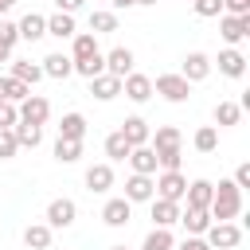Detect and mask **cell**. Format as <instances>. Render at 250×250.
I'll list each match as a JSON object with an SVG mask.
<instances>
[{
	"mask_svg": "<svg viewBox=\"0 0 250 250\" xmlns=\"http://www.w3.org/2000/svg\"><path fill=\"white\" fill-rule=\"evenodd\" d=\"M20 121V113H16V102H4L0 98V129H12Z\"/></svg>",
	"mask_w": 250,
	"mask_h": 250,
	"instance_id": "obj_40",
	"label": "cell"
},
{
	"mask_svg": "<svg viewBox=\"0 0 250 250\" xmlns=\"http://www.w3.org/2000/svg\"><path fill=\"white\" fill-rule=\"evenodd\" d=\"M121 137L137 148V145H148L152 129H148V121H145V117H125V121H121Z\"/></svg>",
	"mask_w": 250,
	"mask_h": 250,
	"instance_id": "obj_19",
	"label": "cell"
},
{
	"mask_svg": "<svg viewBox=\"0 0 250 250\" xmlns=\"http://www.w3.org/2000/svg\"><path fill=\"white\" fill-rule=\"evenodd\" d=\"M121 94H125L129 102H137V105H141V102H148V98H152V78H148V74L129 70V74L121 78Z\"/></svg>",
	"mask_w": 250,
	"mask_h": 250,
	"instance_id": "obj_8",
	"label": "cell"
},
{
	"mask_svg": "<svg viewBox=\"0 0 250 250\" xmlns=\"http://www.w3.org/2000/svg\"><path fill=\"white\" fill-rule=\"evenodd\" d=\"M152 90H156L160 98H168V102H188V94H191V82H188V78L176 70V74H156Z\"/></svg>",
	"mask_w": 250,
	"mask_h": 250,
	"instance_id": "obj_3",
	"label": "cell"
},
{
	"mask_svg": "<svg viewBox=\"0 0 250 250\" xmlns=\"http://www.w3.org/2000/svg\"><path fill=\"white\" fill-rule=\"evenodd\" d=\"M86 188L90 191H109L113 188V168L109 164H90L86 168Z\"/></svg>",
	"mask_w": 250,
	"mask_h": 250,
	"instance_id": "obj_23",
	"label": "cell"
},
{
	"mask_svg": "<svg viewBox=\"0 0 250 250\" xmlns=\"http://www.w3.org/2000/svg\"><path fill=\"white\" fill-rule=\"evenodd\" d=\"M90 55H98V35L94 31H74L70 35V62H82Z\"/></svg>",
	"mask_w": 250,
	"mask_h": 250,
	"instance_id": "obj_13",
	"label": "cell"
},
{
	"mask_svg": "<svg viewBox=\"0 0 250 250\" xmlns=\"http://www.w3.org/2000/svg\"><path fill=\"white\" fill-rule=\"evenodd\" d=\"M125 160L133 164V172H141V176H156V152H152L148 145L129 148V156H125Z\"/></svg>",
	"mask_w": 250,
	"mask_h": 250,
	"instance_id": "obj_20",
	"label": "cell"
},
{
	"mask_svg": "<svg viewBox=\"0 0 250 250\" xmlns=\"http://www.w3.org/2000/svg\"><path fill=\"white\" fill-rule=\"evenodd\" d=\"M234 188H250V164H238L234 168Z\"/></svg>",
	"mask_w": 250,
	"mask_h": 250,
	"instance_id": "obj_44",
	"label": "cell"
},
{
	"mask_svg": "<svg viewBox=\"0 0 250 250\" xmlns=\"http://www.w3.org/2000/svg\"><path fill=\"white\" fill-rule=\"evenodd\" d=\"M102 70H105L102 51H98V55H90V59H82V62H74V74H82V78H94V74H102Z\"/></svg>",
	"mask_w": 250,
	"mask_h": 250,
	"instance_id": "obj_37",
	"label": "cell"
},
{
	"mask_svg": "<svg viewBox=\"0 0 250 250\" xmlns=\"http://www.w3.org/2000/svg\"><path fill=\"white\" fill-rule=\"evenodd\" d=\"M102 59H105V74H113V78H125V74L133 70V62H137L129 47H113V51L102 55Z\"/></svg>",
	"mask_w": 250,
	"mask_h": 250,
	"instance_id": "obj_9",
	"label": "cell"
},
{
	"mask_svg": "<svg viewBox=\"0 0 250 250\" xmlns=\"http://www.w3.org/2000/svg\"><path fill=\"white\" fill-rule=\"evenodd\" d=\"M156 191H152V176H141V172H133L129 180H125V199L129 203H148Z\"/></svg>",
	"mask_w": 250,
	"mask_h": 250,
	"instance_id": "obj_11",
	"label": "cell"
},
{
	"mask_svg": "<svg viewBox=\"0 0 250 250\" xmlns=\"http://www.w3.org/2000/svg\"><path fill=\"white\" fill-rule=\"evenodd\" d=\"M191 145H195L199 152H215V148H219V129H215V125H203V129L191 137Z\"/></svg>",
	"mask_w": 250,
	"mask_h": 250,
	"instance_id": "obj_35",
	"label": "cell"
},
{
	"mask_svg": "<svg viewBox=\"0 0 250 250\" xmlns=\"http://www.w3.org/2000/svg\"><path fill=\"white\" fill-rule=\"evenodd\" d=\"M109 8H113V12H121V8H137V0H109Z\"/></svg>",
	"mask_w": 250,
	"mask_h": 250,
	"instance_id": "obj_46",
	"label": "cell"
},
{
	"mask_svg": "<svg viewBox=\"0 0 250 250\" xmlns=\"http://www.w3.org/2000/svg\"><path fill=\"white\" fill-rule=\"evenodd\" d=\"M148 203H152V223H156V227H172V223H180V203H176V199H160V195H152Z\"/></svg>",
	"mask_w": 250,
	"mask_h": 250,
	"instance_id": "obj_17",
	"label": "cell"
},
{
	"mask_svg": "<svg viewBox=\"0 0 250 250\" xmlns=\"http://www.w3.org/2000/svg\"><path fill=\"white\" fill-rule=\"evenodd\" d=\"M27 94H31V86H27V82H20V78L4 74V102H16V105H20Z\"/></svg>",
	"mask_w": 250,
	"mask_h": 250,
	"instance_id": "obj_34",
	"label": "cell"
},
{
	"mask_svg": "<svg viewBox=\"0 0 250 250\" xmlns=\"http://www.w3.org/2000/svg\"><path fill=\"white\" fill-rule=\"evenodd\" d=\"M238 117H242V105L238 102H219L215 105V125L230 129V125H238Z\"/></svg>",
	"mask_w": 250,
	"mask_h": 250,
	"instance_id": "obj_31",
	"label": "cell"
},
{
	"mask_svg": "<svg viewBox=\"0 0 250 250\" xmlns=\"http://www.w3.org/2000/svg\"><path fill=\"white\" fill-rule=\"evenodd\" d=\"M129 219H133V203H129L125 195H121V199H109V203L102 207V223H105V227H125Z\"/></svg>",
	"mask_w": 250,
	"mask_h": 250,
	"instance_id": "obj_12",
	"label": "cell"
},
{
	"mask_svg": "<svg viewBox=\"0 0 250 250\" xmlns=\"http://www.w3.org/2000/svg\"><path fill=\"white\" fill-rule=\"evenodd\" d=\"M55 4H59V12H70V16H74V12H78L86 0H55Z\"/></svg>",
	"mask_w": 250,
	"mask_h": 250,
	"instance_id": "obj_45",
	"label": "cell"
},
{
	"mask_svg": "<svg viewBox=\"0 0 250 250\" xmlns=\"http://www.w3.org/2000/svg\"><path fill=\"white\" fill-rule=\"evenodd\" d=\"M78 156H82V141H66V137L55 141V160L59 164H74Z\"/></svg>",
	"mask_w": 250,
	"mask_h": 250,
	"instance_id": "obj_32",
	"label": "cell"
},
{
	"mask_svg": "<svg viewBox=\"0 0 250 250\" xmlns=\"http://www.w3.org/2000/svg\"><path fill=\"white\" fill-rule=\"evenodd\" d=\"M129 148H133V145L121 137V129L105 137V156H109V160H125V156H129Z\"/></svg>",
	"mask_w": 250,
	"mask_h": 250,
	"instance_id": "obj_36",
	"label": "cell"
},
{
	"mask_svg": "<svg viewBox=\"0 0 250 250\" xmlns=\"http://www.w3.org/2000/svg\"><path fill=\"white\" fill-rule=\"evenodd\" d=\"M59 137H66V141H82L86 137V117L74 109V113H62V121H59Z\"/></svg>",
	"mask_w": 250,
	"mask_h": 250,
	"instance_id": "obj_25",
	"label": "cell"
},
{
	"mask_svg": "<svg viewBox=\"0 0 250 250\" xmlns=\"http://www.w3.org/2000/svg\"><path fill=\"white\" fill-rule=\"evenodd\" d=\"M219 74H227V78H242V74H246V55H242L238 47L219 51Z\"/></svg>",
	"mask_w": 250,
	"mask_h": 250,
	"instance_id": "obj_14",
	"label": "cell"
},
{
	"mask_svg": "<svg viewBox=\"0 0 250 250\" xmlns=\"http://www.w3.org/2000/svg\"><path fill=\"white\" fill-rule=\"evenodd\" d=\"M12 62V78H20V82H27V86H35L39 78H43V66L39 62H27V59H8Z\"/></svg>",
	"mask_w": 250,
	"mask_h": 250,
	"instance_id": "obj_26",
	"label": "cell"
},
{
	"mask_svg": "<svg viewBox=\"0 0 250 250\" xmlns=\"http://www.w3.org/2000/svg\"><path fill=\"white\" fill-rule=\"evenodd\" d=\"M180 250H211V246L203 242V234H188V238L180 242Z\"/></svg>",
	"mask_w": 250,
	"mask_h": 250,
	"instance_id": "obj_43",
	"label": "cell"
},
{
	"mask_svg": "<svg viewBox=\"0 0 250 250\" xmlns=\"http://www.w3.org/2000/svg\"><path fill=\"white\" fill-rule=\"evenodd\" d=\"M12 133H16V145H20V148H35V145L43 141V125H27V121H16V125H12Z\"/></svg>",
	"mask_w": 250,
	"mask_h": 250,
	"instance_id": "obj_27",
	"label": "cell"
},
{
	"mask_svg": "<svg viewBox=\"0 0 250 250\" xmlns=\"http://www.w3.org/2000/svg\"><path fill=\"white\" fill-rule=\"evenodd\" d=\"M211 195H215V184H211V180H191V184H188V191H184L188 207H199V211H207Z\"/></svg>",
	"mask_w": 250,
	"mask_h": 250,
	"instance_id": "obj_21",
	"label": "cell"
},
{
	"mask_svg": "<svg viewBox=\"0 0 250 250\" xmlns=\"http://www.w3.org/2000/svg\"><path fill=\"white\" fill-rule=\"evenodd\" d=\"M12 8H16V0H0V16H4V12H12Z\"/></svg>",
	"mask_w": 250,
	"mask_h": 250,
	"instance_id": "obj_48",
	"label": "cell"
},
{
	"mask_svg": "<svg viewBox=\"0 0 250 250\" xmlns=\"http://www.w3.org/2000/svg\"><path fill=\"white\" fill-rule=\"evenodd\" d=\"M8 59H12V47H8V43H0V62H8Z\"/></svg>",
	"mask_w": 250,
	"mask_h": 250,
	"instance_id": "obj_47",
	"label": "cell"
},
{
	"mask_svg": "<svg viewBox=\"0 0 250 250\" xmlns=\"http://www.w3.org/2000/svg\"><path fill=\"white\" fill-rule=\"evenodd\" d=\"M223 12H230V16H250V0H223Z\"/></svg>",
	"mask_w": 250,
	"mask_h": 250,
	"instance_id": "obj_42",
	"label": "cell"
},
{
	"mask_svg": "<svg viewBox=\"0 0 250 250\" xmlns=\"http://www.w3.org/2000/svg\"><path fill=\"white\" fill-rule=\"evenodd\" d=\"M20 152V145H16V133L12 129H0V160H12Z\"/></svg>",
	"mask_w": 250,
	"mask_h": 250,
	"instance_id": "obj_38",
	"label": "cell"
},
{
	"mask_svg": "<svg viewBox=\"0 0 250 250\" xmlns=\"http://www.w3.org/2000/svg\"><path fill=\"white\" fill-rule=\"evenodd\" d=\"M141 250H176L172 227H152V230H148V238L141 242Z\"/></svg>",
	"mask_w": 250,
	"mask_h": 250,
	"instance_id": "obj_29",
	"label": "cell"
},
{
	"mask_svg": "<svg viewBox=\"0 0 250 250\" xmlns=\"http://www.w3.org/2000/svg\"><path fill=\"white\" fill-rule=\"evenodd\" d=\"M78 27H74V16L70 12H55V16H47V35H55V39H70Z\"/></svg>",
	"mask_w": 250,
	"mask_h": 250,
	"instance_id": "obj_24",
	"label": "cell"
},
{
	"mask_svg": "<svg viewBox=\"0 0 250 250\" xmlns=\"http://www.w3.org/2000/svg\"><path fill=\"white\" fill-rule=\"evenodd\" d=\"M238 211H242V188H234V180H219V188L207 203L211 223H230V219H238Z\"/></svg>",
	"mask_w": 250,
	"mask_h": 250,
	"instance_id": "obj_1",
	"label": "cell"
},
{
	"mask_svg": "<svg viewBox=\"0 0 250 250\" xmlns=\"http://www.w3.org/2000/svg\"><path fill=\"white\" fill-rule=\"evenodd\" d=\"M203 242H207L211 250H234V246L242 242V227H238V223H211V227L203 230Z\"/></svg>",
	"mask_w": 250,
	"mask_h": 250,
	"instance_id": "obj_2",
	"label": "cell"
},
{
	"mask_svg": "<svg viewBox=\"0 0 250 250\" xmlns=\"http://www.w3.org/2000/svg\"><path fill=\"white\" fill-rule=\"evenodd\" d=\"M39 66H43V78H59V82L74 74V62H70V55H62V51H51Z\"/></svg>",
	"mask_w": 250,
	"mask_h": 250,
	"instance_id": "obj_10",
	"label": "cell"
},
{
	"mask_svg": "<svg viewBox=\"0 0 250 250\" xmlns=\"http://www.w3.org/2000/svg\"><path fill=\"white\" fill-rule=\"evenodd\" d=\"M180 74H184L188 82H203V78L211 74V59H207L203 51H191V55L184 59V66H180Z\"/></svg>",
	"mask_w": 250,
	"mask_h": 250,
	"instance_id": "obj_15",
	"label": "cell"
},
{
	"mask_svg": "<svg viewBox=\"0 0 250 250\" xmlns=\"http://www.w3.org/2000/svg\"><path fill=\"white\" fill-rule=\"evenodd\" d=\"M148 141H152V145H148L152 152H168V148H180V145H184V137H180L176 125H160L156 137H148Z\"/></svg>",
	"mask_w": 250,
	"mask_h": 250,
	"instance_id": "obj_22",
	"label": "cell"
},
{
	"mask_svg": "<svg viewBox=\"0 0 250 250\" xmlns=\"http://www.w3.org/2000/svg\"><path fill=\"white\" fill-rule=\"evenodd\" d=\"M90 31H94V35L117 31V12H90Z\"/></svg>",
	"mask_w": 250,
	"mask_h": 250,
	"instance_id": "obj_33",
	"label": "cell"
},
{
	"mask_svg": "<svg viewBox=\"0 0 250 250\" xmlns=\"http://www.w3.org/2000/svg\"><path fill=\"white\" fill-rule=\"evenodd\" d=\"M137 4H145V8H148V4H156V0H137Z\"/></svg>",
	"mask_w": 250,
	"mask_h": 250,
	"instance_id": "obj_49",
	"label": "cell"
},
{
	"mask_svg": "<svg viewBox=\"0 0 250 250\" xmlns=\"http://www.w3.org/2000/svg\"><path fill=\"white\" fill-rule=\"evenodd\" d=\"M16 113H20V121H27V125H43V121L51 117V102L39 98V94H27V98L16 105Z\"/></svg>",
	"mask_w": 250,
	"mask_h": 250,
	"instance_id": "obj_6",
	"label": "cell"
},
{
	"mask_svg": "<svg viewBox=\"0 0 250 250\" xmlns=\"http://www.w3.org/2000/svg\"><path fill=\"white\" fill-rule=\"evenodd\" d=\"M109 250H129V246H109Z\"/></svg>",
	"mask_w": 250,
	"mask_h": 250,
	"instance_id": "obj_50",
	"label": "cell"
},
{
	"mask_svg": "<svg viewBox=\"0 0 250 250\" xmlns=\"http://www.w3.org/2000/svg\"><path fill=\"white\" fill-rule=\"evenodd\" d=\"M74 219H78V203H74V199H51V203H47V227H51V230L70 227Z\"/></svg>",
	"mask_w": 250,
	"mask_h": 250,
	"instance_id": "obj_7",
	"label": "cell"
},
{
	"mask_svg": "<svg viewBox=\"0 0 250 250\" xmlns=\"http://www.w3.org/2000/svg\"><path fill=\"white\" fill-rule=\"evenodd\" d=\"M90 94H94L98 102H113V98L121 94V78H113V74H105V70H102V74H94V78H90Z\"/></svg>",
	"mask_w": 250,
	"mask_h": 250,
	"instance_id": "obj_16",
	"label": "cell"
},
{
	"mask_svg": "<svg viewBox=\"0 0 250 250\" xmlns=\"http://www.w3.org/2000/svg\"><path fill=\"white\" fill-rule=\"evenodd\" d=\"M16 39H20V31H16V23L0 16V43H8V47H16Z\"/></svg>",
	"mask_w": 250,
	"mask_h": 250,
	"instance_id": "obj_41",
	"label": "cell"
},
{
	"mask_svg": "<svg viewBox=\"0 0 250 250\" xmlns=\"http://www.w3.org/2000/svg\"><path fill=\"white\" fill-rule=\"evenodd\" d=\"M16 31H20V39L35 43V39H43V35H47V16H39V12H27V16L16 23Z\"/></svg>",
	"mask_w": 250,
	"mask_h": 250,
	"instance_id": "obj_18",
	"label": "cell"
},
{
	"mask_svg": "<svg viewBox=\"0 0 250 250\" xmlns=\"http://www.w3.org/2000/svg\"><path fill=\"white\" fill-rule=\"evenodd\" d=\"M23 246H27V250H47V246H51V227H47V223H31V227L23 230Z\"/></svg>",
	"mask_w": 250,
	"mask_h": 250,
	"instance_id": "obj_28",
	"label": "cell"
},
{
	"mask_svg": "<svg viewBox=\"0 0 250 250\" xmlns=\"http://www.w3.org/2000/svg\"><path fill=\"white\" fill-rule=\"evenodd\" d=\"M219 35H223L230 47H238V43L250 35V16H230V12H223V16H219Z\"/></svg>",
	"mask_w": 250,
	"mask_h": 250,
	"instance_id": "obj_5",
	"label": "cell"
},
{
	"mask_svg": "<svg viewBox=\"0 0 250 250\" xmlns=\"http://www.w3.org/2000/svg\"><path fill=\"white\" fill-rule=\"evenodd\" d=\"M191 8H195V16H203V20L223 16V0H191Z\"/></svg>",
	"mask_w": 250,
	"mask_h": 250,
	"instance_id": "obj_39",
	"label": "cell"
},
{
	"mask_svg": "<svg viewBox=\"0 0 250 250\" xmlns=\"http://www.w3.org/2000/svg\"><path fill=\"white\" fill-rule=\"evenodd\" d=\"M180 223L188 227V234H203V230L211 227V215L199 211V207H188V211H180Z\"/></svg>",
	"mask_w": 250,
	"mask_h": 250,
	"instance_id": "obj_30",
	"label": "cell"
},
{
	"mask_svg": "<svg viewBox=\"0 0 250 250\" xmlns=\"http://www.w3.org/2000/svg\"><path fill=\"white\" fill-rule=\"evenodd\" d=\"M152 191L160 195V199H176V203H184V191H188V176L176 168V172H160L156 180H152Z\"/></svg>",
	"mask_w": 250,
	"mask_h": 250,
	"instance_id": "obj_4",
	"label": "cell"
}]
</instances>
